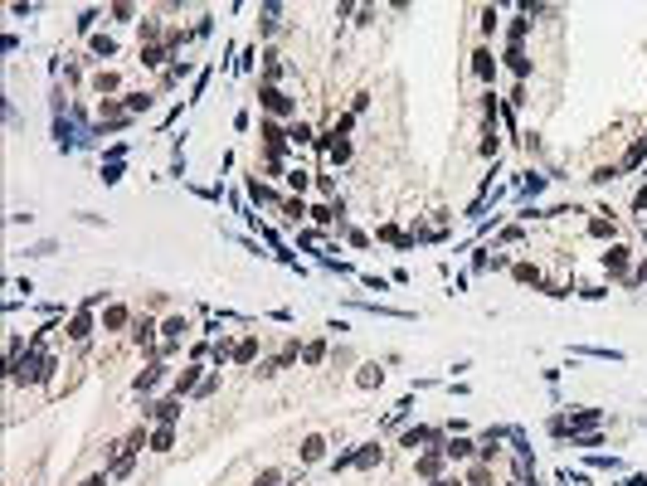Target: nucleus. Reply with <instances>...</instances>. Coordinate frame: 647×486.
<instances>
[{
    "mask_svg": "<svg viewBox=\"0 0 647 486\" xmlns=\"http://www.w3.org/2000/svg\"><path fill=\"white\" fill-rule=\"evenodd\" d=\"M321 457H327V438H321V433H311V438L302 443L297 462H302V467H311V462H321Z\"/></svg>",
    "mask_w": 647,
    "mask_h": 486,
    "instance_id": "nucleus-1",
    "label": "nucleus"
},
{
    "mask_svg": "<svg viewBox=\"0 0 647 486\" xmlns=\"http://www.w3.org/2000/svg\"><path fill=\"white\" fill-rule=\"evenodd\" d=\"M258 97H263V107H268V112H292V107H297V102H292L287 93H278V88H263Z\"/></svg>",
    "mask_w": 647,
    "mask_h": 486,
    "instance_id": "nucleus-2",
    "label": "nucleus"
},
{
    "mask_svg": "<svg viewBox=\"0 0 647 486\" xmlns=\"http://www.w3.org/2000/svg\"><path fill=\"white\" fill-rule=\"evenodd\" d=\"M161 331H166V345H176V341H185V336H190V321H185V316H171Z\"/></svg>",
    "mask_w": 647,
    "mask_h": 486,
    "instance_id": "nucleus-3",
    "label": "nucleus"
},
{
    "mask_svg": "<svg viewBox=\"0 0 647 486\" xmlns=\"http://www.w3.org/2000/svg\"><path fill=\"white\" fill-rule=\"evenodd\" d=\"M623 267H628V248H623V243H613V248L604 253V273H623Z\"/></svg>",
    "mask_w": 647,
    "mask_h": 486,
    "instance_id": "nucleus-4",
    "label": "nucleus"
},
{
    "mask_svg": "<svg viewBox=\"0 0 647 486\" xmlns=\"http://www.w3.org/2000/svg\"><path fill=\"white\" fill-rule=\"evenodd\" d=\"M472 73H477V78H492V73H497V64H492L487 49H472Z\"/></svg>",
    "mask_w": 647,
    "mask_h": 486,
    "instance_id": "nucleus-5",
    "label": "nucleus"
},
{
    "mask_svg": "<svg viewBox=\"0 0 647 486\" xmlns=\"http://www.w3.org/2000/svg\"><path fill=\"white\" fill-rule=\"evenodd\" d=\"M380 462H385V448H375V443H370L365 452H355V467H360V472H370V467H380Z\"/></svg>",
    "mask_w": 647,
    "mask_h": 486,
    "instance_id": "nucleus-6",
    "label": "nucleus"
},
{
    "mask_svg": "<svg viewBox=\"0 0 647 486\" xmlns=\"http://www.w3.org/2000/svg\"><path fill=\"white\" fill-rule=\"evenodd\" d=\"M102 326H107V336H117V331L127 326V306H113V311L102 316Z\"/></svg>",
    "mask_w": 647,
    "mask_h": 486,
    "instance_id": "nucleus-7",
    "label": "nucleus"
},
{
    "mask_svg": "<svg viewBox=\"0 0 647 486\" xmlns=\"http://www.w3.org/2000/svg\"><path fill=\"white\" fill-rule=\"evenodd\" d=\"M380 380H385V374L375 369V365H360V374H355V385H360V389H375V385H380Z\"/></svg>",
    "mask_w": 647,
    "mask_h": 486,
    "instance_id": "nucleus-8",
    "label": "nucleus"
},
{
    "mask_svg": "<svg viewBox=\"0 0 647 486\" xmlns=\"http://www.w3.org/2000/svg\"><path fill=\"white\" fill-rule=\"evenodd\" d=\"M443 457H458L462 462V457H472V443L467 438H453V443H443Z\"/></svg>",
    "mask_w": 647,
    "mask_h": 486,
    "instance_id": "nucleus-9",
    "label": "nucleus"
},
{
    "mask_svg": "<svg viewBox=\"0 0 647 486\" xmlns=\"http://www.w3.org/2000/svg\"><path fill=\"white\" fill-rule=\"evenodd\" d=\"M176 413H180V399H166V404H156V418L166 423V428L176 423Z\"/></svg>",
    "mask_w": 647,
    "mask_h": 486,
    "instance_id": "nucleus-10",
    "label": "nucleus"
},
{
    "mask_svg": "<svg viewBox=\"0 0 647 486\" xmlns=\"http://www.w3.org/2000/svg\"><path fill=\"white\" fill-rule=\"evenodd\" d=\"M287 141H292V146H307V141H311V127H307V122H292V127H287Z\"/></svg>",
    "mask_w": 647,
    "mask_h": 486,
    "instance_id": "nucleus-11",
    "label": "nucleus"
},
{
    "mask_svg": "<svg viewBox=\"0 0 647 486\" xmlns=\"http://www.w3.org/2000/svg\"><path fill=\"white\" fill-rule=\"evenodd\" d=\"M516 282H541V267L535 263H516Z\"/></svg>",
    "mask_w": 647,
    "mask_h": 486,
    "instance_id": "nucleus-12",
    "label": "nucleus"
},
{
    "mask_svg": "<svg viewBox=\"0 0 647 486\" xmlns=\"http://www.w3.org/2000/svg\"><path fill=\"white\" fill-rule=\"evenodd\" d=\"M589 234L594 239H613V219H589Z\"/></svg>",
    "mask_w": 647,
    "mask_h": 486,
    "instance_id": "nucleus-13",
    "label": "nucleus"
},
{
    "mask_svg": "<svg viewBox=\"0 0 647 486\" xmlns=\"http://www.w3.org/2000/svg\"><path fill=\"white\" fill-rule=\"evenodd\" d=\"M151 443H156V452H171V443H176V433H171V428H161V433H156Z\"/></svg>",
    "mask_w": 647,
    "mask_h": 486,
    "instance_id": "nucleus-14",
    "label": "nucleus"
},
{
    "mask_svg": "<svg viewBox=\"0 0 647 486\" xmlns=\"http://www.w3.org/2000/svg\"><path fill=\"white\" fill-rule=\"evenodd\" d=\"M253 355H258V341H253V336H248V341H244V345H239V355H234V360H239V365H248V360H253Z\"/></svg>",
    "mask_w": 647,
    "mask_h": 486,
    "instance_id": "nucleus-15",
    "label": "nucleus"
},
{
    "mask_svg": "<svg viewBox=\"0 0 647 486\" xmlns=\"http://www.w3.org/2000/svg\"><path fill=\"white\" fill-rule=\"evenodd\" d=\"M195 380H200V374H195V369H185V374H180V380H176V394H185V389H195Z\"/></svg>",
    "mask_w": 647,
    "mask_h": 486,
    "instance_id": "nucleus-16",
    "label": "nucleus"
},
{
    "mask_svg": "<svg viewBox=\"0 0 647 486\" xmlns=\"http://www.w3.org/2000/svg\"><path fill=\"white\" fill-rule=\"evenodd\" d=\"M127 107H132V112H146L151 97H146V93H132V97H127Z\"/></svg>",
    "mask_w": 647,
    "mask_h": 486,
    "instance_id": "nucleus-17",
    "label": "nucleus"
},
{
    "mask_svg": "<svg viewBox=\"0 0 647 486\" xmlns=\"http://www.w3.org/2000/svg\"><path fill=\"white\" fill-rule=\"evenodd\" d=\"M428 486H458L453 476H434V481H428Z\"/></svg>",
    "mask_w": 647,
    "mask_h": 486,
    "instance_id": "nucleus-18",
    "label": "nucleus"
},
{
    "mask_svg": "<svg viewBox=\"0 0 647 486\" xmlns=\"http://www.w3.org/2000/svg\"><path fill=\"white\" fill-rule=\"evenodd\" d=\"M506 486H526V481H506Z\"/></svg>",
    "mask_w": 647,
    "mask_h": 486,
    "instance_id": "nucleus-19",
    "label": "nucleus"
}]
</instances>
